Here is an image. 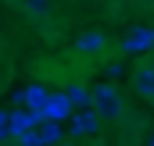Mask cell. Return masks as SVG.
I'll return each mask as SVG.
<instances>
[{
  "mask_svg": "<svg viewBox=\"0 0 154 146\" xmlns=\"http://www.w3.org/2000/svg\"><path fill=\"white\" fill-rule=\"evenodd\" d=\"M90 107L100 114V121H118L122 118V96H118V89L111 82H100L93 89V104Z\"/></svg>",
  "mask_w": 154,
  "mask_h": 146,
  "instance_id": "obj_1",
  "label": "cell"
},
{
  "mask_svg": "<svg viewBox=\"0 0 154 146\" xmlns=\"http://www.w3.org/2000/svg\"><path fill=\"white\" fill-rule=\"evenodd\" d=\"M151 46H154V29H147V25L133 29V32L125 36V43H122V50H125V54H147Z\"/></svg>",
  "mask_w": 154,
  "mask_h": 146,
  "instance_id": "obj_2",
  "label": "cell"
},
{
  "mask_svg": "<svg viewBox=\"0 0 154 146\" xmlns=\"http://www.w3.org/2000/svg\"><path fill=\"white\" fill-rule=\"evenodd\" d=\"M100 128V114L93 107H79V114L72 118V136H93Z\"/></svg>",
  "mask_w": 154,
  "mask_h": 146,
  "instance_id": "obj_3",
  "label": "cell"
},
{
  "mask_svg": "<svg viewBox=\"0 0 154 146\" xmlns=\"http://www.w3.org/2000/svg\"><path fill=\"white\" fill-rule=\"evenodd\" d=\"M72 114V100H68V93H57V96H47V107H43V118H50V121H61V118H68Z\"/></svg>",
  "mask_w": 154,
  "mask_h": 146,
  "instance_id": "obj_4",
  "label": "cell"
},
{
  "mask_svg": "<svg viewBox=\"0 0 154 146\" xmlns=\"http://www.w3.org/2000/svg\"><path fill=\"white\" fill-rule=\"evenodd\" d=\"M133 86H136V93H140L143 100H154V68L151 64H140V68H136Z\"/></svg>",
  "mask_w": 154,
  "mask_h": 146,
  "instance_id": "obj_5",
  "label": "cell"
},
{
  "mask_svg": "<svg viewBox=\"0 0 154 146\" xmlns=\"http://www.w3.org/2000/svg\"><path fill=\"white\" fill-rule=\"evenodd\" d=\"M32 125H39V118L32 110H11V136H14V139H18L22 132H29Z\"/></svg>",
  "mask_w": 154,
  "mask_h": 146,
  "instance_id": "obj_6",
  "label": "cell"
},
{
  "mask_svg": "<svg viewBox=\"0 0 154 146\" xmlns=\"http://www.w3.org/2000/svg\"><path fill=\"white\" fill-rule=\"evenodd\" d=\"M47 96H50V93H47L43 86H29V89H25V104H29V110L36 114L39 121H43V107H47Z\"/></svg>",
  "mask_w": 154,
  "mask_h": 146,
  "instance_id": "obj_7",
  "label": "cell"
},
{
  "mask_svg": "<svg viewBox=\"0 0 154 146\" xmlns=\"http://www.w3.org/2000/svg\"><path fill=\"white\" fill-rule=\"evenodd\" d=\"M75 50L79 54H97V50H104V36L100 32H82L75 43Z\"/></svg>",
  "mask_w": 154,
  "mask_h": 146,
  "instance_id": "obj_8",
  "label": "cell"
},
{
  "mask_svg": "<svg viewBox=\"0 0 154 146\" xmlns=\"http://www.w3.org/2000/svg\"><path fill=\"white\" fill-rule=\"evenodd\" d=\"M39 125H43V128H39V139H43V146H57V143H61V125H57V121L43 118Z\"/></svg>",
  "mask_w": 154,
  "mask_h": 146,
  "instance_id": "obj_9",
  "label": "cell"
},
{
  "mask_svg": "<svg viewBox=\"0 0 154 146\" xmlns=\"http://www.w3.org/2000/svg\"><path fill=\"white\" fill-rule=\"evenodd\" d=\"M65 93H68V100H72V107H90V104H93V89H86V86H68V89H65Z\"/></svg>",
  "mask_w": 154,
  "mask_h": 146,
  "instance_id": "obj_10",
  "label": "cell"
},
{
  "mask_svg": "<svg viewBox=\"0 0 154 146\" xmlns=\"http://www.w3.org/2000/svg\"><path fill=\"white\" fill-rule=\"evenodd\" d=\"M25 11H29L32 18H43V14L50 11V0H25Z\"/></svg>",
  "mask_w": 154,
  "mask_h": 146,
  "instance_id": "obj_11",
  "label": "cell"
},
{
  "mask_svg": "<svg viewBox=\"0 0 154 146\" xmlns=\"http://www.w3.org/2000/svg\"><path fill=\"white\" fill-rule=\"evenodd\" d=\"M18 143H22V146H43V139H39V128H36V132H32V128H29V132H22V136H18Z\"/></svg>",
  "mask_w": 154,
  "mask_h": 146,
  "instance_id": "obj_12",
  "label": "cell"
},
{
  "mask_svg": "<svg viewBox=\"0 0 154 146\" xmlns=\"http://www.w3.org/2000/svg\"><path fill=\"white\" fill-rule=\"evenodd\" d=\"M11 136V110H0V139Z\"/></svg>",
  "mask_w": 154,
  "mask_h": 146,
  "instance_id": "obj_13",
  "label": "cell"
},
{
  "mask_svg": "<svg viewBox=\"0 0 154 146\" xmlns=\"http://www.w3.org/2000/svg\"><path fill=\"white\" fill-rule=\"evenodd\" d=\"M104 75H108V78H118V75H125V68H122V64H108V68H104Z\"/></svg>",
  "mask_w": 154,
  "mask_h": 146,
  "instance_id": "obj_14",
  "label": "cell"
},
{
  "mask_svg": "<svg viewBox=\"0 0 154 146\" xmlns=\"http://www.w3.org/2000/svg\"><path fill=\"white\" fill-rule=\"evenodd\" d=\"M151 68H154V61H151Z\"/></svg>",
  "mask_w": 154,
  "mask_h": 146,
  "instance_id": "obj_15",
  "label": "cell"
},
{
  "mask_svg": "<svg viewBox=\"0 0 154 146\" xmlns=\"http://www.w3.org/2000/svg\"><path fill=\"white\" fill-rule=\"evenodd\" d=\"M151 146H154V139H151Z\"/></svg>",
  "mask_w": 154,
  "mask_h": 146,
  "instance_id": "obj_16",
  "label": "cell"
}]
</instances>
